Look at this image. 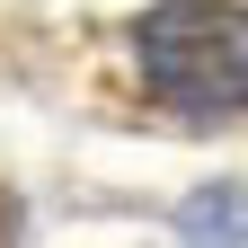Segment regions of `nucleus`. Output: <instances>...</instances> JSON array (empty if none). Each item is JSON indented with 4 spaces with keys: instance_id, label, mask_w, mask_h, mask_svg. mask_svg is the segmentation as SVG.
<instances>
[{
    "instance_id": "f257e3e1",
    "label": "nucleus",
    "mask_w": 248,
    "mask_h": 248,
    "mask_svg": "<svg viewBox=\"0 0 248 248\" xmlns=\"http://www.w3.org/2000/svg\"><path fill=\"white\" fill-rule=\"evenodd\" d=\"M133 53H142L151 98L195 124H222L248 107V9L239 0H160L142 18Z\"/></svg>"
}]
</instances>
